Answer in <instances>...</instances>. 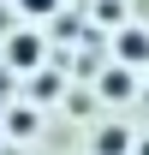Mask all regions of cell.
Returning a JSON list of instances; mask_svg holds the SVG:
<instances>
[{
    "label": "cell",
    "mask_w": 149,
    "mask_h": 155,
    "mask_svg": "<svg viewBox=\"0 0 149 155\" xmlns=\"http://www.w3.org/2000/svg\"><path fill=\"white\" fill-rule=\"evenodd\" d=\"M6 60L30 72V66H36V60H42V36H36V30H18V36L6 42Z\"/></svg>",
    "instance_id": "obj_1"
},
{
    "label": "cell",
    "mask_w": 149,
    "mask_h": 155,
    "mask_svg": "<svg viewBox=\"0 0 149 155\" xmlns=\"http://www.w3.org/2000/svg\"><path fill=\"white\" fill-rule=\"evenodd\" d=\"M119 60H125V66H143L149 60V36L143 30H119Z\"/></svg>",
    "instance_id": "obj_2"
},
{
    "label": "cell",
    "mask_w": 149,
    "mask_h": 155,
    "mask_svg": "<svg viewBox=\"0 0 149 155\" xmlns=\"http://www.w3.org/2000/svg\"><path fill=\"white\" fill-rule=\"evenodd\" d=\"M101 96H108V101H125V96H131V72H125V66L101 72Z\"/></svg>",
    "instance_id": "obj_3"
},
{
    "label": "cell",
    "mask_w": 149,
    "mask_h": 155,
    "mask_svg": "<svg viewBox=\"0 0 149 155\" xmlns=\"http://www.w3.org/2000/svg\"><path fill=\"white\" fill-rule=\"evenodd\" d=\"M125 143H131L125 131H101V137H95V155H119V149H125Z\"/></svg>",
    "instance_id": "obj_4"
},
{
    "label": "cell",
    "mask_w": 149,
    "mask_h": 155,
    "mask_svg": "<svg viewBox=\"0 0 149 155\" xmlns=\"http://www.w3.org/2000/svg\"><path fill=\"white\" fill-rule=\"evenodd\" d=\"M18 6L30 12V18H54V12H60V0H18Z\"/></svg>",
    "instance_id": "obj_5"
}]
</instances>
